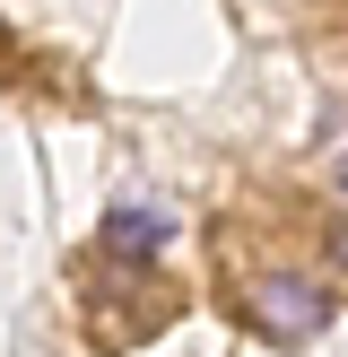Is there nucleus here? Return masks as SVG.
I'll list each match as a JSON object with an SVG mask.
<instances>
[{
  "instance_id": "3",
  "label": "nucleus",
  "mask_w": 348,
  "mask_h": 357,
  "mask_svg": "<svg viewBox=\"0 0 348 357\" xmlns=\"http://www.w3.org/2000/svg\"><path fill=\"white\" fill-rule=\"evenodd\" d=\"M331 253H340V261H348V227H340V236H331Z\"/></svg>"
},
{
  "instance_id": "1",
  "label": "nucleus",
  "mask_w": 348,
  "mask_h": 357,
  "mask_svg": "<svg viewBox=\"0 0 348 357\" xmlns=\"http://www.w3.org/2000/svg\"><path fill=\"white\" fill-rule=\"evenodd\" d=\"M244 323H253L261 340H278V349H305L313 331L331 323V296L313 288L305 271H270V279L244 288Z\"/></svg>"
},
{
  "instance_id": "2",
  "label": "nucleus",
  "mask_w": 348,
  "mask_h": 357,
  "mask_svg": "<svg viewBox=\"0 0 348 357\" xmlns=\"http://www.w3.org/2000/svg\"><path fill=\"white\" fill-rule=\"evenodd\" d=\"M166 244H174V218H166V209H104V253L157 261Z\"/></svg>"
}]
</instances>
